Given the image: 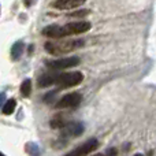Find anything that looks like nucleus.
Segmentation results:
<instances>
[{"instance_id":"nucleus-11","label":"nucleus","mask_w":156,"mask_h":156,"mask_svg":"<svg viewBox=\"0 0 156 156\" xmlns=\"http://www.w3.org/2000/svg\"><path fill=\"white\" fill-rule=\"evenodd\" d=\"M22 51H23V43L22 41H16L11 47V58H12V60H18L22 55Z\"/></svg>"},{"instance_id":"nucleus-3","label":"nucleus","mask_w":156,"mask_h":156,"mask_svg":"<svg viewBox=\"0 0 156 156\" xmlns=\"http://www.w3.org/2000/svg\"><path fill=\"white\" fill-rule=\"evenodd\" d=\"M82 80H83V76L80 71L56 74V77H55V85L60 86V88H70V86L80 85L82 82Z\"/></svg>"},{"instance_id":"nucleus-1","label":"nucleus","mask_w":156,"mask_h":156,"mask_svg":"<svg viewBox=\"0 0 156 156\" xmlns=\"http://www.w3.org/2000/svg\"><path fill=\"white\" fill-rule=\"evenodd\" d=\"M90 29V23L85 21H78V22H70L67 25H49V26L44 27L43 29V34L47 37L51 38H63L67 36H73V34H81L85 33Z\"/></svg>"},{"instance_id":"nucleus-4","label":"nucleus","mask_w":156,"mask_h":156,"mask_svg":"<svg viewBox=\"0 0 156 156\" xmlns=\"http://www.w3.org/2000/svg\"><path fill=\"white\" fill-rule=\"evenodd\" d=\"M82 100V94L78 93V92H73V93L65 94L63 97H60L59 101L55 104V107L58 110H66V108H74Z\"/></svg>"},{"instance_id":"nucleus-13","label":"nucleus","mask_w":156,"mask_h":156,"mask_svg":"<svg viewBox=\"0 0 156 156\" xmlns=\"http://www.w3.org/2000/svg\"><path fill=\"white\" fill-rule=\"evenodd\" d=\"M21 93L23 94L25 97H29L30 93H32V81L30 80H25L21 85Z\"/></svg>"},{"instance_id":"nucleus-18","label":"nucleus","mask_w":156,"mask_h":156,"mask_svg":"<svg viewBox=\"0 0 156 156\" xmlns=\"http://www.w3.org/2000/svg\"><path fill=\"white\" fill-rule=\"evenodd\" d=\"M152 154H154V152H152V151H151V152H149V155H148V156H152Z\"/></svg>"},{"instance_id":"nucleus-10","label":"nucleus","mask_w":156,"mask_h":156,"mask_svg":"<svg viewBox=\"0 0 156 156\" xmlns=\"http://www.w3.org/2000/svg\"><path fill=\"white\" fill-rule=\"evenodd\" d=\"M55 77H56V74H43V76L38 78V86L40 88H45V86L54 85Z\"/></svg>"},{"instance_id":"nucleus-14","label":"nucleus","mask_w":156,"mask_h":156,"mask_svg":"<svg viewBox=\"0 0 156 156\" xmlns=\"http://www.w3.org/2000/svg\"><path fill=\"white\" fill-rule=\"evenodd\" d=\"M27 148H30V155H33V156H38V154H40V149H38V147L34 143L29 144Z\"/></svg>"},{"instance_id":"nucleus-2","label":"nucleus","mask_w":156,"mask_h":156,"mask_svg":"<svg viewBox=\"0 0 156 156\" xmlns=\"http://www.w3.org/2000/svg\"><path fill=\"white\" fill-rule=\"evenodd\" d=\"M85 40H59L45 43V51L51 55H66L82 48Z\"/></svg>"},{"instance_id":"nucleus-17","label":"nucleus","mask_w":156,"mask_h":156,"mask_svg":"<svg viewBox=\"0 0 156 156\" xmlns=\"http://www.w3.org/2000/svg\"><path fill=\"white\" fill-rule=\"evenodd\" d=\"M134 156H143V155H141V154H136Z\"/></svg>"},{"instance_id":"nucleus-16","label":"nucleus","mask_w":156,"mask_h":156,"mask_svg":"<svg viewBox=\"0 0 156 156\" xmlns=\"http://www.w3.org/2000/svg\"><path fill=\"white\" fill-rule=\"evenodd\" d=\"M89 10H80L78 12H71L70 16H83V15H88Z\"/></svg>"},{"instance_id":"nucleus-15","label":"nucleus","mask_w":156,"mask_h":156,"mask_svg":"<svg viewBox=\"0 0 156 156\" xmlns=\"http://www.w3.org/2000/svg\"><path fill=\"white\" fill-rule=\"evenodd\" d=\"M116 154H118L116 148H110L107 152H104V154H96L93 156H116Z\"/></svg>"},{"instance_id":"nucleus-5","label":"nucleus","mask_w":156,"mask_h":156,"mask_svg":"<svg viewBox=\"0 0 156 156\" xmlns=\"http://www.w3.org/2000/svg\"><path fill=\"white\" fill-rule=\"evenodd\" d=\"M97 148H99V141H97L96 138H90V140H88L85 144H82V145H80L78 148L70 151L65 156H88L93 151H96Z\"/></svg>"},{"instance_id":"nucleus-8","label":"nucleus","mask_w":156,"mask_h":156,"mask_svg":"<svg viewBox=\"0 0 156 156\" xmlns=\"http://www.w3.org/2000/svg\"><path fill=\"white\" fill-rule=\"evenodd\" d=\"M83 4V0H56L52 2L51 5L58 10H74Z\"/></svg>"},{"instance_id":"nucleus-7","label":"nucleus","mask_w":156,"mask_h":156,"mask_svg":"<svg viewBox=\"0 0 156 156\" xmlns=\"http://www.w3.org/2000/svg\"><path fill=\"white\" fill-rule=\"evenodd\" d=\"M63 137H78L83 133V125L81 122H70L65 129H62Z\"/></svg>"},{"instance_id":"nucleus-19","label":"nucleus","mask_w":156,"mask_h":156,"mask_svg":"<svg viewBox=\"0 0 156 156\" xmlns=\"http://www.w3.org/2000/svg\"><path fill=\"white\" fill-rule=\"evenodd\" d=\"M0 156H5V155L4 154H0Z\"/></svg>"},{"instance_id":"nucleus-6","label":"nucleus","mask_w":156,"mask_h":156,"mask_svg":"<svg viewBox=\"0 0 156 156\" xmlns=\"http://www.w3.org/2000/svg\"><path fill=\"white\" fill-rule=\"evenodd\" d=\"M78 63H80V58L69 56V58H62V59H56V60H48L47 66H49L54 70H65V69L74 67Z\"/></svg>"},{"instance_id":"nucleus-9","label":"nucleus","mask_w":156,"mask_h":156,"mask_svg":"<svg viewBox=\"0 0 156 156\" xmlns=\"http://www.w3.org/2000/svg\"><path fill=\"white\" fill-rule=\"evenodd\" d=\"M70 122L67 121V116L65 114H56L51 119V127L52 129H65Z\"/></svg>"},{"instance_id":"nucleus-12","label":"nucleus","mask_w":156,"mask_h":156,"mask_svg":"<svg viewBox=\"0 0 156 156\" xmlns=\"http://www.w3.org/2000/svg\"><path fill=\"white\" fill-rule=\"evenodd\" d=\"M15 107H16V101L14 99H10L4 104V107H3V114H4V115H10V114L14 112Z\"/></svg>"}]
</instances>
